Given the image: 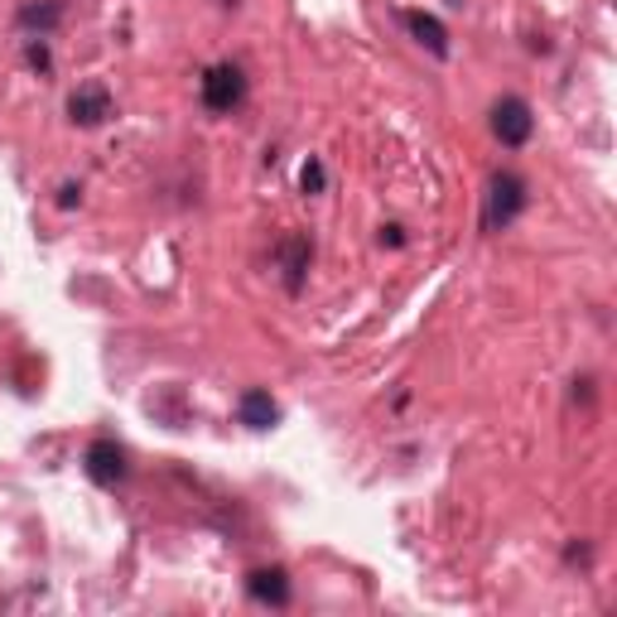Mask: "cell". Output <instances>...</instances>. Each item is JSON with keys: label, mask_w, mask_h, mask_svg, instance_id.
<instances>
[{"label": "cell", "mask_w": 617, "mask_h": 617, "mask_svg": "<svg viewBox=\"0 0 617 617\" xmlns=\"http://www.w3.org/2000/svg\"><path fill=\"white\" fill-rule=\"evenodd\" d=\"M526 208V184L516 174H497L488 188V227H507V222L516 218V212Z\"/></svg>", "instance_id": "cell-1"}, {"label": "cell", "mask_w": 617, "mask_h": 617, "mask_svg": "<svg viewBox=\"0 0 617 617\" xmlns=\"http://www.w3.org/2000/svg\"><path fill=\"white\" fill-rule=\"evenodd\" d=\"M242 97H246V77H242L237 63H218V69H208V77H203V102L212 111H232Z\"/></svg>", "instance_id": "cell-2"}, {"label": "cell", "mask_w": 617, "mask_h": 617, "mask_svg": "<svg viewBox=\"0 0 617 617\" xmlns=\"http://www.w3.org/2000/svg\"><path fill=\"white\" fill-rule=\"evenodd\" d=\"M492 131H497L502 145H521L531 136V107L521 102V97H507V102L492 107Z\"/></svg>", "instance_id": "cell-3"}, {"label": "cell", "mask_w": 617, "mask_h": 617, "mask_svg": "<svg viewBox=\"0 0 617 617\" xmlns=\"http://www.w3.org/2000/svg\"><path fill=\"white\" fill-rule=\"evenodd\" d=\"M87 473H92V482H102V488H116L126 478V448L111 440H97L87 448Z\"/></svg>", "instance_id": "cell-4"}, {"label": "cell", "mask_w": 617, "mask_h": 617, "mask_svg": "<svg viewBox=\"0 0 617 617\" xmlns=\"http://www.w3.org/2000/svg\"><path fill=\"white\" fill-rule=\"evenodd\" d=\"M69 111H73V121L77 126H102V121L111 116V97H107V87H77L73 92V102H69Z\"/></svg>", "instance_id": "cell-5"}, {"label": "cell", "mask_w": 617, "mask_h": 617, "mask_svg": "<svg viewBox=\"0 0 617 617\" xmlns=\"http://www.w3.org/2000/svg\"><path fill=\"white\" fill-rule=\"evenodd\" d=\"M406 25H410V35L420 39L430 53H440V59L448 53V35H444V25H440V20H434V15H424V10H415V15H406Z\"/></svg>", "instance_id": "cell-6"}, {"label": "cell", "mask_w": 617, "mask_h": 617, "mask_svg": "<svg viewBox=\"0 0 617 617\" xmlns=\"http://www.w3.org/2000/svg\"><path fill=\"white\" fill-rule=\"evenodd\" d=\"M242 420L251 424V430H271V424L280 420V410H275V400L266 396V391H246L242 396Z\"/></svg>", "instance_id": "cell-7"}, {"label": "cell", "mask_w": 617, "mask_h": 617, "mask_svg": "<svg viewBox=\"0 0 617 617\" xmlns=\"http://www.w3.org/2000/svg\"><path fill=\"white\" fill-rule=\"evenodd\" d=\"M251 593H256L261 603H275V608H280V603L289 599L285 569H256V575H251Z\"/></svg>", "instance_id": "cell-8"}, {"label": "cell", "mask_w": 617, "mask_h": 617, "mask_svg": "<svg viewBox=\"0 0 617 617\" xmlns=\"http://www.w3.org/2000/svg\"><path fill=\"white\" fill-rule=\"evenodd\" d=\"M299 188H305V194H323V164L319 160H309L305 170H299Z\"/></svg>", "instance_id": "cell-9"}, {"label": "cell", "mask_w": 617, "mask_h": 617, "mask_svg": "<svg viewBox=\"0 0 617 617\" xmlns=\"http://www.w3.org/2000/svg\"><path fill=\"white\" fill-rule=\"evenodd\" d=\"M20 20H25V25H53V20H59V5H29V10H20Z\"/></svg>", "instance_id": "cell-10"}]
</instances>
